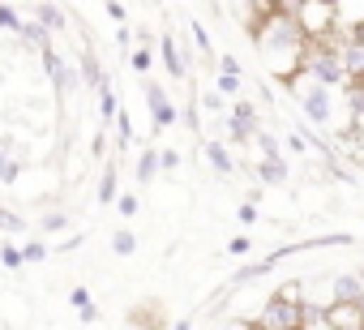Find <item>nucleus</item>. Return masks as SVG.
Segmentation results:
<instances>
[{
	"mask_svg": "<svg viewBox=\"0 0 364 330\" xmlns=\"http://www.w3.org/2000/svg\"><path fill=\"white\" fill-rule=\"evenodd\" d=\"M253 39H257V52L270 73H279L283 82H296L304 73V56H309L313 39L304 35V26L296 22V14L287 5L266 9V18L253 26Z\"/></svg>",
	"mask_w": 364,
	"mask_h": 330,
	"instance_id": "1",
	"label": "nucleus"
},
{
	"mask_svg": "<svg viewBox=\"0 0 364 330\" xmlns=\"http://www.w3.org/2000/svg\"><path fill=\"white\" fill-rule=\"evenodd\" d=\"M287 90L296 95V103H300V112H304V120L313 129H330V120H334V90L330 86H321V82L300 73L296 82H287Z\"/></svg>",
	"mask_w": 364,
	"mask_h": 330,
	"instance_id": "2",
	"label": "nucleus"
},
{
	"mask_svg": "<svg viewBox=\"0 0 364 330\" xmlns=\"http://www.w3.org/2000/svg\"><path fill=\"white\" fill-rule=\"evenodd\" d=\"M300 317H304V300L274 292L257 313V330H300Z\"/></svg>",
	"mask_w": 364,
	"mask_h": 330,
	"instance_id": "3",
	"label": "nucleus"
},
{
	"mask_svg": "<svg viewBox=\"0 0 364 330\" xmlns=\"http://www.w3.org/2000/svg\"><path fill=\"white\" fill-rule=\"evenodd\" d=\"M304 78H313V82H321V86H330V90L347 82V69H343L334 43H313V48H309V56H304Z\"/></svg>",
	"mask_w": 364,
	"mask_h": 330,
	"instance_id": "4",
	"label": "nucleus"
},
{
	"mask_svg": "<svg viewBox=\"0 0 364 330\" xmlns=\"http://www.w3.org/2000/svg\"><path fill=\"white\" fill-rule=\"evenodd\" d=\"M334 52H338V60H343V69H347V82H360V86H364V26L343 31V35L334 39Z\"/></svg>",
	"mask_w": 364,
	"mask_h": 330,
	"instance_id": "5",
	"label": "nucleus"
},
{
	"mask_svg": "<svg viewBox=\"0 0 364 330\" xmlns=\"http://www.w3.org/2000/svg\"><path fill=\"white\" fill-rule=\"evenodd\" d=\"M330 304H364V279L360 270H343L330 279Z\"/></svg>",
	"mask_w": 364,
	"mask_h": 330,
	"instance_id": "6",
	"label": "nucleus"
},
{
	"mask_svg": "<svg viewBox=\"0 0 364 330\" xmlns=\"http://www.w3.org/2000/svg\"><path fill=\"white\" fill-rule=\"evenodd\" d=\"M39 56H43V69H48V78L56 82V90H60V95H73V90H77V73L65 65V56H60L56 48H48V52H39Z\"/></svg>",
	"mask_w": 364,
	"mask_h": 330,
	"instance_id": "7",
	"label": "nucleus"
},
{
	"mask_svg": "<svg viewBox=\"0 0 364 330\" xmlns=\"http://www.w3.org/2000/svg\"><path fill=\"white\" fill-rule=\"evenodd\" d=\"M146 107H150V120H154V133L159 129H171L176 124V107H171V99H167V90L163 86H146Z\"/></svg>",
	"mask_w": 364,
	"mask_h": 330,
	"instance_id": "8",
	"label": "nucleus"
},
{
	"mask_svg": "<svg viewBox=\"0 0 364 330\" xmlns=\"http://www.w3.org/2000/svg\"><path fill=\"white\" fill-rule=\"evenodd\" d=\"M159 56H163V69H167L171 78H189V52L180 48L171 35H163V39H159Z\"/></svg>",
	"mask_w": 364,
	"mask_h": 330,
	"instance_id": "9",
	"label": "nucleus"
},
{
	"mask_svg": "<svg viewBox=\"0 0 364 330\" xmlns=\"http://www.w3.org/2000/svg\"><path fill=\"white\" fill-rule=\"evenodd\" d=\"M253 172H257L262 185H287V176H291L287 172V159H257Z\"/></svg>",
	"mask_w": 364,
	"mask_h": 330,
	"instance_id": "10",
	"label": "nucleus"
},
{
	"mask_svg": "<svg viewBox=\"0 0 364 330\" xmlns=\"http://www.w3.org/2000/svg\"><path fill=\"white\" fill-rule=\"evenodd\" d=\"M330 321H334V330H355V326H364V309L360 304H330Z\"/></svg>",
	"mask_w": 364,
	"mask_h": 330,
	"instance_id": "11",
	"label": "nucleus"
},
{
	"mask_svg": "<svg viewBox=\"0 0 364 330\" xmlns=\"http://www.w3.org/2000/svg\"><path fill=\"white\" fill-rule=\"evenodd\" d=\"M206 159H210V168H215L219 176H232V172H236V159H232V150H228L223 142H206Z\"/></svg>",
	"mask_w": 364,
	"mask_h": 330,
	"instance_id": "12",
	"label": "nucleus"
},
{
	"mask_svg": "<svg viewBox=\"0 0 364 330\" xmlns=\"http://www.w3.org/2000/svg\"><path fill=\"white\" fill-rule=\"evenodd\" d=\"M300 330H334V321H330V309H321V304L304 300V317H300Z\"/></svg>",
	"mask_w": 364,
	"mask_h": 330,
	"instance_id": "13",
	"label": "nucleus"
},
{
	"mask_svg": "<svg viewBox=\"0 0 364 330\" xmlns=\"http://www.w3.org/2000/svg\"><path fill=\"white\" fill-rule=\"evenodd\" d=\"M133 172H137V185H150V181H154V172H159V150H141Z\"/></svg>",
	"mask_w": 364,
	"mask_h": 330,
	"instance_id": "14",
	"label": "nucleus"
},
{
	"mask_svg": "<svg viewBox=\"0 0 364 330\" xmlns=\"http://www.w3.org/2000/svg\"><path fill=\"white\" fill-rule=\"evenodd\" d=\"M103 206H112V202H120V193H116V168H112V163H107V168H103V176H99V193H95Z\"/></svg>",
	"mask_w": 364,
	"mask_h": 330,
	"instance_id": "15",
	"label": "nucleus"
},
{
	"mask_svg": "<svg viewBox=\"0 0 364 330\" xmlns=\"http://www.w3.org/2000/svg\"><path fill=\"white\" fill-rule=\"evenodd\" d=\"M112 253H116V257H133V253H137V236H133L129 228H120V232L112 236Z\"/></svg>",
	"mask_w": 364,
	"mask_h": 330,
	"instance_id": "16",
	"label": "nucleus"
},
{
	"mask_svg": "<svg viewBox=\"0 0 364 330\" xmlns=\"http://www.w3.org/2000/svg\"><path fill=\"white\" fill-rule=\"evenodd\" d=\"M35 18H39L43 31H60V26H65V9H52V5H39Z\"/></svg>",
	"mask_w": 364,
	"mask_h": 330,
	"instance_id": "17",
	"label": "nucleus"
},
{
	"mask_svg": "<svg viewBox=\"0 0 364 330\" xmlns=\"http://www.w3.org/2000/svg\"><path fill=\"white\" fill-rule=\"evenodd\" d=\"M69 228V215L65 211H48L43 219H39V232H48V236H56V232H65Z\"/></svg>",
	"mask_w": 364,
	"mask_h": 330,
	"instance_id": "18",
	"label": "nucleus"
},
{
	"mask_svg": "<svg viewBox=\"0 0 364 330\" xmlns=\"http://www.w3.org/2000/svg\"><path fill=\"white\" fill-rule=\"evenodd\" d=\"M22 39H26V43H35L39 52H48V31H43L39 22H26V26H22Z\"/></svg>",
	"mask_w": 364,
	"mask_h": 330,
	"instance_id": "19",
	"label": "nucleus"
},
{
	"mask_svg": "<svg viewBox=\"0 0 364 330\" xmlns=\"http://www.w3.org/2000/svg\"><path fill=\"white\" fill-rule=\"evenodd\" d=\"M82 73H86V82H90L95 90H103V86H107V82H103V73H99V60H95L90 52L82 56Z\"/></svg>",
	"mask_w": 364,
	"mask_h": 330,
	"instance_id": "20",
	"label": "nucleus"
},
{
	"mask_svg": "<svg viewBox=\"0 0 364 330\" xmlns=\"http://www.w3.org/2000/svg\"><path fill=\"white\" fill-rule=\"evenodd\" d=\"M215 90H219L223 99H236V95L245 90V78H228V73H219V82H215Z\"/></svg>",
	"mask_w": 364,
	"mask_h": 330,
	"instance_id": "21",
	"label": "nucleus"
},
{
	"mask_svg": "<svg viewBox=\"0 0 364 330\" xmlns=\"http://www.w3.org/2000/svg\"><path fill=\"white\" fill-rule=\"evenodd\" d=\"M99 112H103V120H112V124H116V116H120V112H116V90H112V86H103V90H99Z\"/></svg>",
	"mask_w": 364,
	"mask_h": 330,
	"instance_id": "22",
	"label": "nucleus"
},
{
	"mask_svg": "<svg viewBox=\"0 0 364 330\" xmlns=\"http://www.w3.org/2000/svg\"><path fill=\"white\" fill-rule=\"evenodd\" d=\"M253 142L262 146V159H283V150H279V137H274V133H266V129H262Z\"/></svg>",
	"mask_w": 364,
	"mask_h": 330,
	"instance_id": "23",
	"label": "nucleus"
},
{
	"mask_svg": "<svg viewBox=\"0 0 364 330\" xmlns=\"http://www.w3.org/2000/svg\"><path fill=\"white\" fill-rule=\"evenodd\" d=\"M22 14L18 9H9V5H0V31H14V35H22Z\"/></svg>",
	"mask_w": 364,
	"mask_h": 330,
	"instance_id": "24",
	"label": "nucleus"
},
{
	"mask_svg": "<svg viewBox=\"0 0 364 330\" xmlns=\"http://www.w3.org/2000/svg\"><path fill=\"white\" fill-rule=\"evenodd\" d=\"M26 223H22V215H14V211H5V206H0V232H5V236H14V232H22Z\"/></svg>",
	"mask_w": 364,
	"mask_h": 330,
	"instance_id": "25",
	"label": "nucleus"
},
{
	"mask_svg": "<svg viewBox=\"0 0 364 330\" xmlns=\"http://www.w3.org/2000/svg\"><path fill=\"white\" fill-rule=\"evenodd\" d=\"M232 116H240V120H249V124H257V107H253L249 99H236V103H232ZM257 129H262V124H257Z\"/></svg>",
	"mask_w": 364,
	"mask_h": 330,
	"instance_id": "26",
	"label": "nucleus"
},
{
	"mask_svg": "<svg viewBox=\"0 0 364 330\" xmlns=\"http://www.w3.org/2000/svg\"><path fill=\"white\" fill-rule=\"evenodd\" d=\"M116 142H120V146H129V142H133V120H129V112H120V116H116Z\"/></svg>",
	"mask_w": 364,
	"mask_h": 330,
	"instance_id": "27",
	"label": "nucleus"
},
{
	"mask_svg": "<svg viewBox=\"0 0 364 330\" xmlns=\"http://www.w3.org/2000/svg\"><path fill=\"white\" fill-rule=\"evenodd\" d=\"M22 257H26V262H43V257H48V245H43V240H26V245H22Z\"/></svg>",
	"mask_w": 364,
	"mask_h": 330,
	"instance_id": "28",
	"label": "nucleus"
},
{
	"mask_svg": "<svg viewBox=\"0 0 364 330\" xmlns=\"http://www.w3.org/2000/svg\"><path fill=\"white\" fill-rule=\"evenodd\" d=\"M189 31H193V43L202 48V56H210V35H206V26H202V22H189Z\"/></svg>",
	"mask_w": 364,
	"mask_h": 330,
	"instance_id": "29",
	"label": "nucleus"
},
{
	"mask_svg": "<svg viewBox=\"0 0 364 330\" xmlns=\"http://www.w3.org/2000/svg\"><path fill=\"white\" fill-rule=\"evenodd\" d=\"M129 65H133V69H137V73H146V69H150V65H154V56H150V48H137V52H133V56H129Z\"/></svg>",
	"mask_w": 364,
	"mask_h": 330,
	"instance_id": "30",
	"label": "nucleus"
},
{
	"mask_svg": "<svg viewBox=\"0 0 364 330\" xmlns=\"http://www.w3.org/2000/svg\"><path fill=\"white\" fill-rule=\"evenodd\" d=\"M202 107H206V112H228V99H223L219 90H206V95H202Z\"/></svg>",
	"mask_w": 364,
	"mask_h": 330,
	"instance_id": "31",
	"label": "nucleus"
},
{
	"mask_svg": "<svg viewBox=\"0 0 364 330\" xmlns=\"http://www.w3.org/2000/svg\"><path fill=\"white\" fill-rule=\"evenodd\" d=\"M0 262H5L9 270H18V266H22L26 257H22V249H14V245H5V249H0Z\"/></svg>",
	"mask_w": 364,
	"mask_h": 330,
	"instance_id": "32",
	"label": "nucleus"
},
{
	"mask_svg": "<svg viewBox=\"0 0 364 330\" xmlns=\"http://www.w3.org/2000/svg\"><path fill=\"white\" fill-rule=\"evenodd\" d=\"M159 168L163 172H176L180 168V150H159Z\"/></svg>",
	"mask_w": 364,
	"mask_h": 330,
	"instance_id": "33",
	"label": "nucleus"
},
{
	"mask_svg": "<svg viewBox=\"0 0 364 330\" xmlns=\"http://www.w3.org/2000/svg\"><path fill=\"white\" fill-rule=\"evenodd\" d=\"M116 211H120L124 219H133V215H137V198H133V193H120V202H116Z\"/></svg>",
	"mask_w": 364,
	"mask_h": 330,
	"instance_id": "34",
	"label": "nucleus"
},
{
	"mask_svg": "<svg viewBox=\"0 0 364 330\" xmlns=\"http://www.w3.org/2000/svg\"><path fill=\"white\" fill-rule=\"evenodd\" d=\"M69 300H73V309H77V313L95 309V304H90V292H86V287H73V296H69Z\"/></svg>",
	"mask_w": 364,
	"mask_h": 330,
	"instance_id": "35",
	"label": "nucleus"
},
{
	"mask_svg": "<svg viewBox=\"0 0 364 330\" xmlns=\"http://www.w3.org/2000/svg\"><path fill=\"white\" fill-rule=\"evenodd\" d=\"M18 176H22V163H14V159H9V163H5V172H0V185H14Z\"/></svg>",
	"mask_w": 364,
	"mask_h": 330,
	"instance_id": "36",
	"label": "nucleus"
},
{
	"mask_svg": "<svg viewBox=\"0 0 364 330\" xmlns=\"http://www.w3.org/2000/svg\"><path fill=\"white\" fill-rule=\"evenodd\" d=\"M219 73H228V78H240V60H236V56H219Z\"/></svg>",
	"mask_w": 364,
	"mask_h": 330,
	"instance_id": "37",
	"label": "nucleus"
},
{
	"mask_svg": "<svg viewBox=\"0 0 364 330\" xmlns=\"http://www.w3.org/2000/svg\"><path fill=\"white\" fill-rule=\"evenodd\" d=\"M287 150H291V154H304V150H309V142H304L300 133H287Z\"/></svg>",
	"mask_w": 364,
	"mask_h": 330,
	"instance_id": "38",
	"label": "nucleus"
},
{
	"mask_svg": "<svg viewBox=\"0 0 364 330\" xmlns=\"http://www.w3.org/2000/svg\"><path fill=\"white\" fill-rule=\"evenodd\" d=\"M236 215H240V223H253V219H257V206H253V202H245Z\"/></svg>",
	"mask_w": 364,
	"mask_h": 330,
	"instance_id": "39",
	"label": "nucleus"
},
{
	"mask_svg": "<svg viewBox=\"0 0 364 330\" xmlns=\"http://www.w3.org/2000/svg\"><path fill=\"white\" fill-rule=\"evenodd\" d=\"M228 249H232V253H236V257H240V253H249V236H236V240H232V245H228Z\"/></svg>",
	"mask_w": 364,
	"mask_h": 330,
	"instance_id": "40",
	"label": "nucleus"
},
{
	"mask_svg": "<svg viewBox=\"0 0 364 330\" xmlns=\"http://www.w3.org/2000/svg\"><path fill=\"white\" fill-rule=\"evenodd\" d=\"M171 330H193V321H189V317H185V321H176V326H171Z\"/></svg>",
	"mask_w": 364,
	"mask_h": 330,
	"instance_id": "41",
	"label": "nucleus"
},
{
	"mask_svg": "<svg viewBox=\"0 0 364 330\" xmlns=\"http://www.w3.org/2000/svg\"><path fill=\"white\" fill-rule=\"evenodd\" d=\"M219 330H245V326H236V321H228V326H219Z\"/></svg>",
	"mask_w": 364,
	"mask_h": 330,
	"instance_id": "42",
	"label": "nucleus"
},
{
	"mask_svg": "<svg viewBox=\"0 0 364 330\" xmlns=\"http://www.w3.org/2000/svg\"><path fill=\"white\" fill-rule=\"evenodd\" d=\"M5 163H9V159H5V154H0V172H5Z\"/></svg>",
	"mask_w": 364,
	"mask_h": 330,
	"instance_id": "43",
	"label": "nucleus"
},
{
	"mask_svg": "<svg viewBox=\"0 0 364 330\" xmlns=\"http://www.w3.org/2000/svg\"><path fill=\"white\" fill-rule=\"evenodd\" d=\"M360 279H364V266H360Z\"/></svg>",
	"mask_w": 364,
	"mask_h": 330,
	"instance_id": "44",
	"label": "nucleus"
},
{
	"mask_svg": "<svg viewBox=\"0 0 364 330\" xmlns=\"http://www.w3.org/2000/svg\"><path fill=\"white\" fill-rule=\"evenodd\" d=\"M355 330H364V326H355Z\"/></svg>",
	"mask_w": 364,
	"mask_h": 330,
	"instance_id": "45",
	"label": "nucleus"
},
{
	"mask_svg": "<svg viewBox=\"0 0 364 330\" xmlns=\"http://www.w3.org/2000/svg\"><path fill=\"white\" fill-rule=\"evenodd\" d=\"M360 309H364V304H360Z\"/></svg>",
	"mask_w": 364,
	"mask_h": 330,
	"instance_id": "46",
	"label": "nucleus"
}]
</instances>
